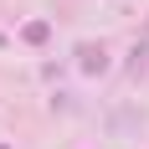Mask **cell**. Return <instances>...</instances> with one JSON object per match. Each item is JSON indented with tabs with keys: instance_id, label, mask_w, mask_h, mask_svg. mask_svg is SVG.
I'll list each match as a JSON object with an SVG mask.
<instances>
[{
	"instance_id": "cell-1",
	"label": "cell",
	"mask_w": 149,
	"mask_h": 149,
	"mask_svg": "<svg viewBox=\"0 0 149 149\" xmlns=\"http://www.w3.org/2000/svg\"><path fill=\"white\" fill-rule=\"evenodd\" d=\"M77 67H82V72H88V77H98V72H108V52H103V46H77Z\"/></svg>"
},
{
	"instance_id": "cell-2",
	"label": "cell",
	"mask_w": 149,
	"mask_h": 149,
	"mask_svg": "<svg viewBox=\"0 0 149 149\" xmlns=\"http://www.w3.org/2000/svg\"><path fill=\"white\" fill-rule=\"evenodd\" d=\"M123 72H129V77H144V72H149V26H144V41H134V52H129V62H123Z\"/></svg>"
},
{
	"instance_id": "cell-3",
	"label": "cell",
	"mask_w": 149,
	"mask_h": 149,
	"mask_svg": "<svg viewBox=\"0 0 149 149\" xmlns=\"http://www.w3.org/2000/svg\"><path fill=\"white\" fill-rule=\"evenodd\" d=\"M21 41L26 46H46L52 41V21H26V26H21Z\"/></svg>"
}]
</instances>
